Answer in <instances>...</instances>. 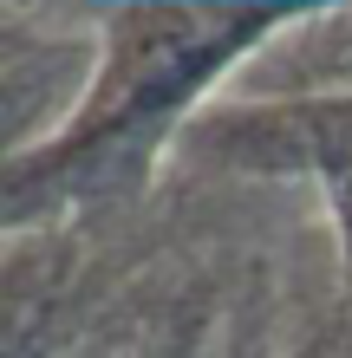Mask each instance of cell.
<instances>
[{
  "instance_id": "cell-1",
  "label": "cell",
  "mask_w": 352,
  "mask_h": 358,
  "mask_svg": "<svg viewBox=\"0 0 352 358\" xmlns=\"http://www.w3.org/2000/svg\"><path fill=\"white\" fill-rule=\"evenodd\" d=\"M300 13V0H105L85 98L52 137L7 157V228L131 196L157 150L209 111V92Z\"/></svg>"
},
{
  "instance_id": "cell-2",
  "label": "cell",
  "mask_w": 352,
  "mask_h": 358,
  "mask_svg": "<svg viewBox=\"0 0 352 358\" xmlns=\"http://www.w3.org/2000/svg\"><path fill=\"white\" fill-rule=\"evenodd\" d=\"M196 170H248V176H326L352 182V85L287 92V98H235L209 104L176 143Z\"/></svg>"
},
{
  "instance_id": "cell-3",
  "label": "cell",
  "mask_w": 352,
  "mask_h": 358,
  "mask_svg": "<svg viewBox=\"0 0 352 358\" xmlns=\"http://www.w3.org/2000/svg\"><path fill=\"white\" fill-rule=\"evenodd\" d=\"M333 196H339V215H346V241H352V182H346V189H333Z\"/></svg>"
}]
</instances>
